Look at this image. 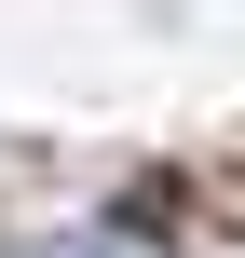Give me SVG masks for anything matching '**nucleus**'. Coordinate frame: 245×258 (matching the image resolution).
<instances>
[]
</instances>
